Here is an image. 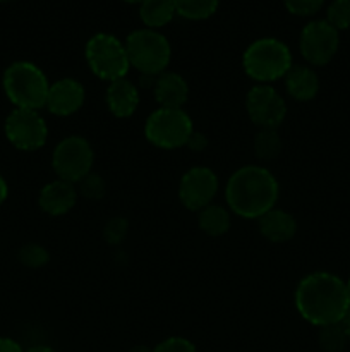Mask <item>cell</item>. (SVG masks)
<instances>
[{
	"mask_svg": "<svg viewBox=\"0 0 350 352\" xmlns=\"http://www.w3.org/2000/svg\"><path fill=\"white\" fill-rule=\"evenodd\" d=\"M299 315L314 327L342 323L350 311L347 282L328 272H314L302 278L294 294Z\"/></svg>",
	"mask_w": 350,
	"mask_h": 352,
	"instance_id": "1",
	"label": "cell"
},
{
	"mask_svg": "<svg viewBox=\"0 0 350 352\" xmlns=\"http://www.w3.org/2000/svg\"><path fill=\"white\" fill-rule=\"evenodd\" d=\"M280 196L277 177L261 165H246L233 172L225 186L229 210L247 220H259L275 208Z\"/></svg>",
	"mask_w": 350,
	"mask_h": 352,
	"instance_id": "2",
	"label": "cell"
},
{
	"mask_svg": "<svg viewBox=\"0 0 350 352\" xmlns=\"http://www.w3.org/2000/svg\"><path fill=\"white\" fill-rule=\"evenodd\" d=\"M3 93L16 109L40 110L47 105L50 82L36 64L19 60L5 69L2 78Z\"/></svg>",
	"mask_w": 350,
	"mask_h": 352,
	"instance_id": "3",
	"label": "cell"
},
{
	"mask_svg": "<svg viewBox=\"0 0 350 352\" xmlns=\"http://www.w3.org/2000/svg\"><path fill=\"white\" fill-rule=\"evenodd\" d=\"M242 65L246 74L257 85H271L283 79L294 62L290 48L283 41L278 38H259L246 48Z\"/></svg>",
	"mask_w": 350,
	"mask_h": 352,
	"instance_id": "4",
	"label": "cell"
},
{
	"mask_svg": "<svg viewBox=\"0 0 350 352\" xmlns=\"http://www.w3.org/2000/svg\"><path fill=\"white\" fill-rule=\"evenodd\" d=\"M126 50L130 67L141 74L160 76L167 71L172 58V47L156 30H136L126 38Z\"/></svg>",
	"mask_w": 350,
	"mask_h": 352,
	"instance_id": "5",
	"label": "cell"
},
{
	"mask_svg": "<svg viewBox=\"0 0 350 352\" xmlns=\"http://www.w3.org/2000/svg\"><path fill=\"white\" fill-rule=\"evenodd\" d=\"M84 55L93 74L103 81H117L126 78L129 72L126 43L110 33H98L89 38Z\"/></svg>",
	"mask_w": 350,
	"mask_h": 352,
	"instance_id": "6",
	"label": "cell"
},
{
	"mask_svg": "<svg viewBox=\"0 0 350 352\" xmlns=\"http://www.w3.org/2000/svg\"><path fill=\"white\" fill-rule=\"evenodd\" d=\"M194 133L192 119L184 109H156L144 122V138L161 150H178Z\"/></svg>",
	"mask_w": 350,
	"mask_h": 352,
	"instance_id": "7",
	"label": "cell"
},
{
	"mask_svg": "<svg viewBox=\"0 0 350 352\" xmlns=\"http://www.w3.org/2000/svg\"><path fill=\"white\" fill-rule=\"evenodd\" d=\"M95 151L86 138L72 136L58 141L51 153V168L62 181L78 184L93 172Z\"/></svg>",
	"mask_w": 350,
	"mask_h": 352,
	"instance_id": "8",
	"label": "cell"
},
{
	"mask_svg": "<svg viewBox=\"0 0 350 352\" xmlns=\"http://www.w3.org/2000/svg\"><path fill=\"white\" fill-rule=\"evenodd\" d=\"M7 141L21 151H36L47 144L48 126L38 110L14 109L3 122Z\"/></svg>",
	"mask_w": 350,
	"mask_h": 352,
	"instance_id": "9",
	"label": "cell"
},
{
	"mask_svg": "<svg viewBox=\"0 0 350 352\" xmlns=\"http://www.w3.org/2000/svg\"><path fill=\"white\" fill-rule=\"evenodd\" d=\"M340 47V34L326 19L311 21L305 24L299 38V48L305 62L321 67L331 62Z\"/></svg>",
	"mask_w": 350,
	"mask_h": 352,
	"instance_id": "10",
	"label": "cell"
},
{
	"mask_svg": "<svg viewBox=\"0 0 350 352\" xmlns=\"http://www.w3.org/2000/svg\"><path fill=\"white\" fill-rule=\"evenodd\" d=\"M246 110L250 122L261 129H278L287 116V103L271 85H256L247 93Z\"/></svg>",
	"mask_w": 350,
	"mask_h": 352,
	"instance_id": "11",
	"label": "cell"
},
{
	"mask_svg": "<svg viewBox=\"0 0 350 352\" xmlns=\"http://www.w3.org/2000/svg\"><path fill=\"white\" fill-rule=\"evenodd\" d=\"M218 192V177L208 167H192L178 182V199L191 212H201L211 205Z\"/></svg>",
	"mask_w": 350,
	"mask_h": 352,
	"instance_id": "12",
	"label": "cell"
},
{
	"mask_svg": "<svg viewBox=\"0 0 350 352\" xmlns=\"http://www.w3.org/2000/svg\"><path fill=\"white\" fill-rule=\"evenodd\" d=\"M84 86L74 78H62L51 82L47 96L48 112L57 117H69L84 105Z\"/></svg>",
	"mask_w": 350,
	"mask_h": 352,
	"instance_id": "13",
	"label": "cell"
},
{
	"mask_svg": "<svg viewBox=\"0 0 350 352\" xmlns=\"http://www.w3.org/2000/svg\"><path fill=\"white\" fill-rule=\"evenodd\" d=\"M78 196L79 192L75 189V184L57 179L41 188L38 205L47 215L60 217L74 208L78 203Z\"/></svg>",
	"mask_w": 350,
	"mask_h": 352,
	"instance_id": "14",
	"label": "cell"
},
{
	"mask_svg": "<svg viewBox=\"0 0 350 352\" xmlns=\"http://www.w3.org/2000/svg\"><path fill=\"white\" fill-rule=\"evenodd\" d=\"M105 102L112 116L119 117V119H127V117L134 116V112L139 107L137 86L127 78L108 82Z\"/></svg>",
	"mask_w": 350,
	"mask_h": 352,
	"instance_id": "15",
	"label": "cell"
},
{
	"mask_svg": "<svg viewBox=\"0 0 350 352\" xmlns=\"http://www.w3.org/2000/svg\"><path fill=\"white\" fill-rule=\"evenodd\" d=\"M153 93L161 109H182L189 100V85L177 72L165 71L156 78Z\"/></svg>",
	"mask_w": 350,
	"mask_h": 352,
	"instance_id": "16",
	"label": "cell"
},
{
	"mask_svg": "<svg viewBox=\"0 0 350 352\" xmlns=\"http://www.w3.org/2000/svg\"><path fill=\"white\" fill-rule=\"evenodd\" d=\"M259 232L270 243H287L297 232V220L285 210L273 208L259 219Z\"/></svg>",
	"mask_w": 350,
	"mask_h": 352,
	"instance_id": "17",
	"label": "cell"
},
{
	"mask_svg": "<svg viewBox=\"0 0 350 352\" xmlns=\"http://www.w3.org/2000/svg\"><path fill=\"white\" fill-rule=\"evenodd\" d=\"M285 89L297 102H309L319 91V78L309 65H292L285 76Z\"/></svg>",
	"mask_w": 350,
	"mask_h": 352,
	"instance_id": "18",
	"label": "cell"
},
{
	"mask_svg": "<svg viewBox=\"0 0 350 352\" xmlns=\"http://www.w3.org/2000/svg\"><path fill=\"white\" fill-rule=\"evenodd\" d=\"M232 226L229 208L211 203L209 206L198 212V227L209 237L225 236Z\"/></svg>",
	"mask_w": 350,
	"mask_h": 352,
	"instance_id": "19",
	"label": "cell"
},
{
	"mask_svg": "<svg viewBox=\"0 0 350 352\" xmlns=\"http://www.w3.org/2000/svg\"><path fill=\"white\" fill-rule=\"evenodd\" d=\"M174 0H144L139 6V17L148 30H160L175 17Z\"/></svg>",
	"mask_w": 350,
	"mask_h": 352,
	"instance_id": "20",
	"label": "cell"
},
{
	"mask_svg": "<svg viewBox=\"0 0 350 352\" xmlns=\"http://www.w3.org/2000/svg\"><path fill=\"white\" fill-rule=\"evenodd\" d=\"M220 0H174L177 16L189 21H205L218 9Z\"/></svg>",
	"mask_w": 350,
	"mask_h": 352,
	"instance_id": "21",
	"label": "cell"
},
{
	"mask_svg": "<svg viewBox=\"0 0 350 352\" xmlns=\"http://www.w3.org/2000/svg\"><path fill=\"white\" fill-rule=\"evenodd\" d=\"M254 155L259 160H273L281 151V138L277 129H261L254 138Z\"/></svg>",
	"mask_w": 350,
	"mask_h": 352,
	"instance_id": "22",
	"label": "cell"
},
{
	"mask_svg": "<svg viewBox=\"0 0 350 352\" xmlns=\"http://www.w3.org/2000/svg\"><path fill=\"white\" fill-rule=\"evenodd\" d=\"M347 340L349 336L343 323H333V325L321 327L319 330V346L325 352H342L345 349Z\"/></svg>",
	"mask_w": 350,
	"mask_h": 352,
	"instance_id": "23",
	"label": "cell"
},
{
	"mask_svg": "<svg viewBox=\"0 0 350 352\" xmlns=\"http://www.w3.org/2000/svg\"><path fill=\"white\" fill-rule=\"evenodd\" d=\"M326 23L331 24L336 31L350 28V0H333L326 9Z\"/></svg>",
	"mask_w": 350,
	"mask_h": 352,
	"instance_id": "24",
	"label": "cell"
},
{
	"mask_svg": "<svg viewBox=\"0 0 350 352\" xmlns=\"http://www.w3.org/2000/svg\"><path fill=\"white\" fill-rule=\"evenodd\" d=\"M21 263L27 268H41L50 261V253L45 250L40 244H26L19 250V254H17Z\"/></svg>",
	"mask_w": 350,
	"mask_h": 352,
	"instance_id": "25",
	"label": "cell"
},
{
	"mask_svg": "<svg viewBox=\"0 0 350 352\" xmlns=\"http://www.w3.org/2000/svg\"><path fill=\"white\" fill-rule=\"evenodd\" d=\"M78 184H79V191H78L79 195H82L88 199H102L106 192L105 181H103L102 175L95 174V172L86 175V177L82 179L81 182H78Z\"/></svg>",
	"mask_w": 350,
	"mask_h": 352,
	"instance_id": "26",
	"label": "cell"
},
{
	"mask_svg": "<svg viewBox=\"0 0 350 352\" xmlns=\"http://www.w3.org/2000/svg\"><path fill=\"white\" fill-rule=\"evenodd\" d=\"M127 230H129V222L124 217H113L112 220L106 222L105 229H103V239L112 246H117L126 239Z\"/></svg>",
	"mask_w": 350,
	"mask_h": 352,
	"instance_id": "27",
	"label": "cell"
},
{
	"mask_svg": "<svg viewBox=\"0 0 350 352\" xmlns=\"http://www.w3.org/2000/svg\"><path fill=\"white\" fill-rule=\"evenodd\" d=\"M285 9L299 17H311L321 10L325 0H283Z\"/></svg>",
	"mask_w": 350,
	"mask_h": 352,
	"instance_id": "28",
	"label": "cell"
},
{
	"mask_svg": "<svg viewBox=\"0 0 350 352\" xmlns=\"http://www.w3.org/2000/svg\"><path fill=\"white\" fill-rule=\"evenodd\" d=\"M153 352H198L196 346L184 337H168L163 342L158 344Z\"/></svg>",
	"mask_w": 350,
	"mask_h": 352,
	"instance_id": "29",
	"label": "cell"
},
{
	"mask_svg": "<svg viewBox=\"0 0 350 352\" xmlns=\"http://www.w3.org/2000/svg\"><path fill=\"white\" fill-rule=\"evenodd\" d=\"M185 146H187L191 151H196V153H199V151H205L206 148H208V138H206L202 133L194 131V133L191 134V138H189V141Z\"/></svg>",
	"mask_w": 350,
	"mask_h": 352,
	"instance_id": "30",
	"label": "cell"
},
{
	"mask_svg": "<svg viewBox=\"0 0 350 352\" xmlns=\"http://www.w3.org/2000/svg\"><path fill=\"white\" fill-rule=\"evenodd\" d=\"M0 352H24L23 347L9 337H0Z\"/></svg>",
	"mask_w": 350,
	"mask_h": 352,
	"instance_id": "31",
	"label": "cell"
},
{
	"mask_svg": "<svg viewBox=\"0 0 350 352\" xmlns=\"http://www.w3.org/2000/svg\"><path fill=\"white\" fill-rule=\"evenodd\" d=\"M7 196H9V186H7L5 179L0 175V205H3V201L7 199Z\"/></svg>",
	"mask_w": 350,
	"mask_h": 352,
	"instance_id": "32",
	"label": "cell"
},
{
	"mask_svg": "<svg viewBox=\"0 0 350 352\" xmlns=\"http://www.w3.org/2000/svg\"><path fill=\"white\" fill-rule=\"evenodd\" d=\"M24 352H55V351L51 349V347H48V346H33V347H30V349L24 351Z\"/></svg>",
	"mask_w": 350,
	"mask_h": 352,
	"instance_id": "33",
	"label": "cell"
},
{
	"mask_svg": "<svg viewBox=\"0 0 350 352\" xmlns=\"http://www.w3.org/2000/svg\"><path fill=\"white\" fill-rule=\"evenodd\" d=\"M343 327H345V332H347V336H349V339H350V311L347 313V316L345 318H343Z\"/></svg>",
	"mask_w": 350,
	"mask_h": 352,
	"instance_id": "34",
	"label": "cell"
},
{
	"mask_svg": "<svg viewBox=\"0 0 350 352\" xmlns=\"http://www.w3.org/2000/svg\"><path fill=\"white\" fill-rule=\"evenodd\" d=\"M129 352H153V349H150V347H144V346H136V347H132Z\"/></svg>",
	"mask_w": 350,
	"mask_h": 352,
	"instance_id": "35",
	"label": "cell"
},
{
	"mask_svg": "<svg viewBox=\"0 0 350 352\" xmlns=\"http://www.w3.org/2000/svg\"><path fill=\"white\" fill-rule=\"evenodd\" d=\"M122 2H126V3H139V6H141V3H143L144 0H122Z\"/></svg>",
	"mask_w": 350,
	"mask_h": 352,
	"instance_id": "36",
	"label": "cell"
},
{
	"mask_svg": "<svg viewBox=\"0 0 350 352\" xmlns=\"http://www.w3.org/2000/svg\"><path fill=\"white\" fill-rule=\"evenodd\" d=\"M347 291H349V298H350V277H349V282H347Z\"/></svg>",
	"mask_w": 350,
	"mask_h": 352,
	"instance_id": "37",
	"label": "cell"
},
{
	"mask_svg": "<svg viewBox=\"0 0 350 352\" xmlns=\"http://www.w3.org/2000/svg\"><path fill=\"white\" fill-rule=\"evenodd\" d=\"M0 2H12V0H0Z\"/></svg>",
	"mask_w": 350,
	"mask_h": 352,
	"instance_id": "38",
	"label": "cell"
}]
</instances>
